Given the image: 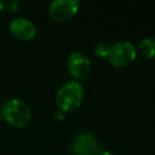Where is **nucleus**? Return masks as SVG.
Segmentation results:
<instances>
[{
    "instance_id": "nucleus-1",
    "label": "nucleus",
    "mask_w": 155,
    "mask_h": 155,
    "mask_svg": "<svg viewBox=\"0 0 155 155\" xmlns=\"http://www.w3.org/2000/svg\"><path fill=\"white\" fill-rule=\"evenodd\" d=\"M0 116L16 128L27 127L33 119L30 107L21 98H10L0 107Z\"/></svg>"
},
{
    "instance_id": "nucleus-2",
    "label": "nucleus",
    "mask_w": 155,
    "mask_h": 155,
    "mask_svg": "<svg viewBox=\"0 0 155 155\" xmlns=\"http://www.w3.org/2000/svg\"><path fill=\"white\" fill-rule=\"evenodd\" d=\"M85 90L82 84L76 80H68L63 82L56 93V104L63 113L76 110L84 102Z\"/></svg>"
},
{
    "instance_id": "nucleus-3",
    "label": "nucleus",
    "mask_w": 155,
    "mask_h": 155,
    "mask_svg": "<svg viewBox=\"0 0 155 155\" xmlns=\"http://www.w3.org/2000/svg\"><path fill=\"white\" fill-rule=\"evenodd\" d=\"M137 56V50L131 41L120 40L109 46L107 54L108 62L115 68H122L128 65L134 61Z\"/></svg>"
},
{
    "instance_id": "nucleus-4",
    "label": "nucleus",
    "mask_w": 155,
    "mask_h": 155,
    "mask_svg": "<svg viewBox=\"0 0 155 155\" xmlns=\"http://www.w3.org/2000/svg\"><path fill=\"white\" fill-rule=\"evenodd\" d=\"M67 68L69 74L76 80L86 79L92 69V63L88 56L81 51H73L68 54L67 58Z\"/></svg>"
},
{
    "instance_id": "nucleus-5",
    "label": "nucleus",
    "mask_w": 155,
    "mask_h": 155,
    "mask_svg": "<svg viewBox=\"0 0 155 155\" xmlns=\"http://www.w3.org/2000/svg\"><path fill=\"white\" fill-rule=\"evenodd\" d=\"M101 150L99 140L90 132H79L71 142V151L75 155H96Z\"/></svg>"
},
{
    "instance_id": "nucleus-6",
    "label": "nucleus",
    "mask_w": 155,
    "mask_h": 155,
    "mask_svg": "<svg viewBox=\"0 0 155 155\" xmlns=\"http://www.w3.org/2000/svg\"><path fill=\"white\" fill-rule=\"evenodd\" d=\"M80 1L78 0H53L48 5V13L52 19L63 22L70 19L79 11Z\"/></svg>"
},
{
    "instance_id": "nucleus-7",
    "label": "nucleus",
    "mask_w": 155,
    "mask_h": 155,
    "mask_svg": "<svg viewBox=\"0 0 155 155\" xmlns=\"http://www.w3.org/2000/svg\"><path fill=\"white\" fill-rule=\"evenodd\" d=\"M10 33L23 41H29L36 35V25L25 17H16L8 23Z\"/></svg>"
},
{
    "instance_id": "nucleus-8",
    "label": "nucleus",
    "mask_w": 155,
    "mask_h": 155,
    "mask_svg": "<svg viewBox=\"0 0 155 155\" xmlns=\"http://www.w3.org/2000/svg\"><path fill=\"white\" fill-rule=\"evenodd\" d=\"M138 51L147 59L155 58V39L154 38L142 39L138 44Z\"/></svg>"
},
{
    "instance_id": "nucleus-9",
    "label": "nucleus",
    "mask_w": 155,
    "mask_h": 155,
    "mask_svg": "<svg viewBox=\"0 0 155 155\" xmlns=\"http://www.w3.org/2000/svg\"><path fill=\"white\" fill-rule=\"evenodd\" d=\"M108 51H109V46L105 45L104 42H98L94 45L93 47V52L97 57H101V58H107V54H108Z\"/></svg>"
},
{
    "instance_id": "nucleus-10",
    "label": "nucleus",
    "mask_w": 155,
    "mask_h": 155,
    "mask_svg": "<svg viewBox=\"0 0 155 155\" xmlns=\"http://www.w3.org/2000/svg\"><path fill=\"white\" fill-rule=\"evenodd\" d=\"M19 1H17V0H11V1H8V2H5V6L8 8V11H11V12H13V11H17L18 8H19Z\"/></svg>"
},
{
    "instance_id": "nucleus-11",
    "label": "nucleus",
    "mask_w": 155,
    "mask_h": 155,
    "mask_svg": "<svg viewBox=\"0 0 155 155\" xmlns=\"http://www.w3.org/2000/svg\"><path fill=\"white\" fill-rule=\"evenodd\" d=\"M96 155H114L113 153H110V151H107V150H101L98 154H96Z\"/></svg>"
},
{
    "instance_id": "nucleus-12",
    "label": "nucleus",
    "mask_w": 155,
    "mask_h": 155,
    "mask_svg": "<svg viewBox=\"0 0 155 155\" xmlns=\"http://www.w3.org/2000/svg\"><path fill=\"white\" fill-rule=\"evenodd\" d=\"M4 7H5V1H2V0H0V13L2 12V10H4Z\"/></svg>"
},
{
    "instance_id": "nucleus-13",
    "label": "nucleus",
    "mask_w": 155,
    "mask_h": 155,
    "mask_svg": "<svg viewBox=\"0 0 155 155\" xmlns=\"http://www.w3.org/2000/svg\"><path fill=\"white\" fill-rule=\"evenodd\" d=\"M54 115H56V116H57V117H58V119H63V117H64V116H63V114H62V113H56V114H54Z\"/></svg>"
}]
</instances>
